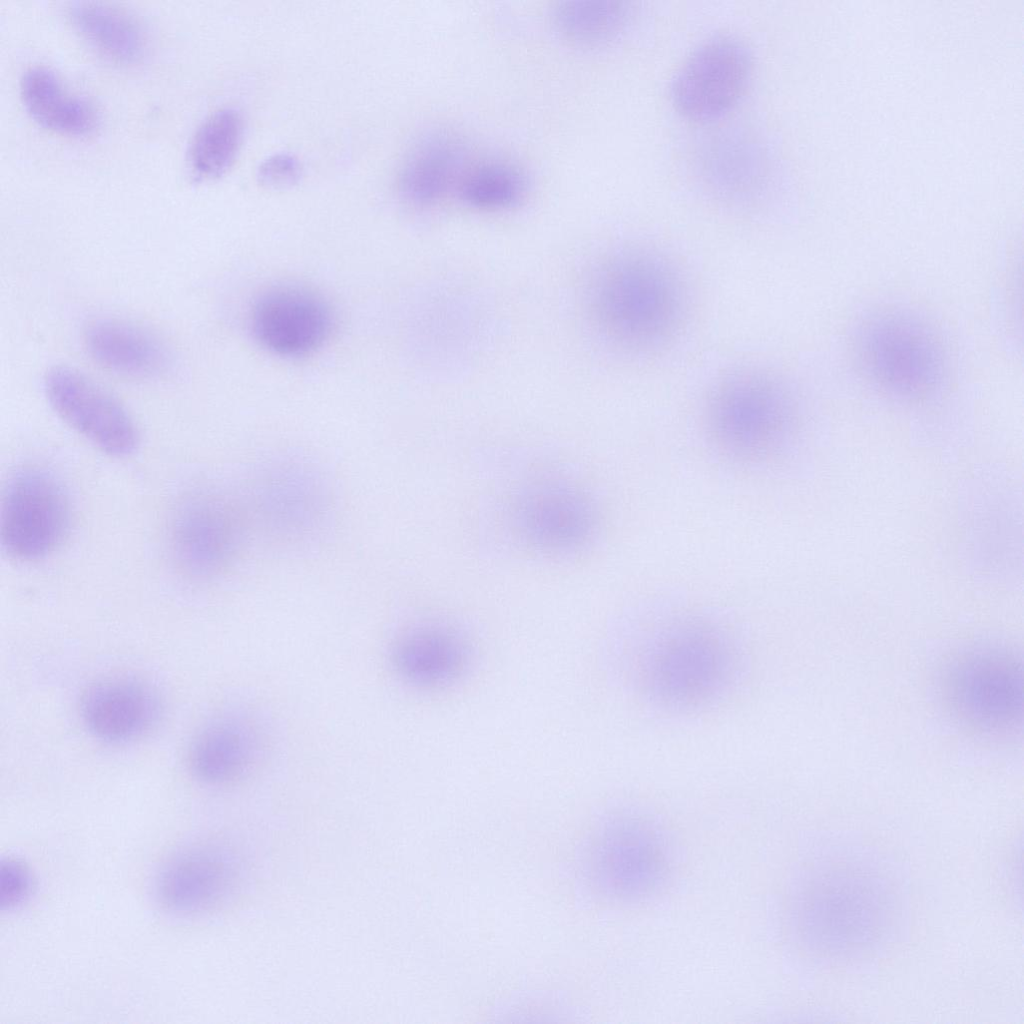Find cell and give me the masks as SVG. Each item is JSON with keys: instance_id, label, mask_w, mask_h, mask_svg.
<instances>
[{"instance_id": "1", "label": "cell", "mask_w": 1024, "mask_h": 1024, "mask_svg": "<svg viewBox=\"0 0 1024 1024\" xmlns=\"http://www.w3.org/2000/svg\"><path fill=\"white\" fill-rule=\"evenodd\" d=\"M887 879L870 868L839 863L822 869L800 890L796 928L822 954L852 956L884 944L895 927L898 901Z\"/></svg>"}, {"instance_id": "2", "label": "cell", "mask_w": 1024, "mask_h": 1024, "mask_svg": "<svg viewBox=\"0 0 1024 1024\" xmlns=\"http://www.w3.org/2000/svg\"><path fill=\"white\" fill-rule=\"evenodd\" d=\"M600 324L616 341L630 348H650L675 331L683 314V294L673 272L643 253L613 260L595 288Z\"/></svg>"}, {"instance_id": "3", "label": "cell", "mask_w": 1024, "mask_h": 1024, "mask_svg": "<svg viewBox=\"0 0 1024 1024\" xmlns=\"http://www.w3.org/2000/svg\"><path fill=\"white\" fill-rule=\"evenodd\" d=\"M854 356L866 380L898 400L933 395L945 374L942 345L926 323L902 311L865 318L853 338Z\"/></svg>"}, {"instance_id": "4", "label": "cell", "mask_w": 1024, "mask_h": 1024, "mask_svg": "<svg viewBox=\"0 0 1024 1024\" xmlns=\"http://www.w3.org/2000/svg\"><path fill=\"white\" fill-rule=\"evenodd\" d=\"M941 692L955 720L979 736L1004 738L1022 727V661L1005 646L976 644L957 652L941 675Z\"/></svg>"}, {"instance_id": "5", "label": "cell", "mask_w": 1024, "mask_h": 1024, "mask_svg": "<svg viewBox=\"0 0 1024 1024\" xmlns=\"http://www.w3.org/2000/svg\"><path fill=\"white\" fill-rule=\"evenodd\" d=\"M713 628L686 622L660 633L644 652L642 678L655 700L690 707L718 692L729 677L731 653Z\"/></svg>"}, {"instance_id": "6", "label": "cell", "mask_w": 1024, "mask_h": 1024, "mask_svg": "<svg viewBox=\"0 0 1024 1024\" xmlns=\"http://www.w3.org/2000/svg\"><path fill=\"white\" fill-rule=\"evenodd\" d=\"M244 500L251 527L270 540L299 544L316 536L331 513L332 496L322 473L298 458L263 464Z\"/></svg>"}, {"instance_id": "7", "label": "cell", "mask_w": 1024, "mask_h": 1024, "mask_svg": "<svg viewBox=\"0 0 1024 1024\" xmlns=\"http://www.w3.org/2000/svg\"><path fill=\"white\" fill-rule=\"evenodd\" d=\"M251 529L244 502L205 489L182 499L168 524V549L175 567L195 581L226 571L240 555Z\"/></svg>"}, {"instance_id": "8", "label": "cell", "mask_w": 1024, "mask_h": 1024, "mask_svg": "<svg viewBox=\"0 0 1024 1024\" xmlns=\"http://www.w3.org/2000/svg\"><path fill=\"white\" fill-rule=\"evenodd\" d=\"M708 417L719 444L733 455L755 458L784 440L793 408L780 384L760 374L733 375L712 393Z\"/></svg>"}, {"instance_id": "9", "label": "cell", "mask_w": 1024, "mask_h": 1024, "mask_svg": "<svg viewBox=\"0 0 1024 1024\" xmlns=\"http://www.w3.org/2000/svg\"><path fill=\"white\" fill-rule=\"evenodd\" d=\"M70 523V500L54 473L28 466L9 478L2 497L0 534L11 558L34 562L48 557L63 543Z\"/></svg>"}, {"instance_id": "10", "label": "cell", "mask_w": 1024, "mask_h": 1024, "mask_svg": "<svg viewBox=\"0 0 1024 1024\" xmlns=\"http://www.w3.org/2000/svg\"><path fill=\"white\" fill-rule=\"evenodd\" d=\"M669 870L664 837L640 818L607 822L592 843V880L601 893L614 900L636 902L651 897L663 887Z\"/></svg>"}, {"instance_id": "11", "label": "cell", "mask_w": 1024, "mask_h": 1024, "mask_svg": "<svg viewBox=\"0 0 1024 1024\" xmlns=\"http://www.w3.org/2000/svg\"><path fill=\"white\" fill-rule=\"evenodd\" d=\"M753 71L748 46L733 35H716L699 44L672 79L677 111L696 122L725 116L745 94Z\"/></svg>"}, {"instance_id": "12", "label": "cell", "mask_w": 1024, "mask_h": 1024, "mask_svg": "<svg viewBox=\"0 0 1024 1024\" xmlns=\"http://www.w3.org/2000/svg\"><path fill=\"white\" fill-rule=\"evenodd\" d=\"M43 387L53 411L99 450L113 457H127L137 450L140 435L132 416L93 379L57 365L45 373Z\"/></svg>"}, {"instance_id": "13", "label": "cell", "mask_w": 1024, "mask_h": 1024, "mask_svg": "<svg viewBox=\"0 0 1024 1024\" xmlns=\"http://www.w3.org/2000/svg\"><path fill=\"white\" fill-rule=\"evenodd\" d=\"M241 864L226 845L201 842L168 857L154 879V897L161 909L178 917L210 913L232 896Z\"/></svg>"}, {"instance_id": "14", "label": "cell", "mask_w": 1024, "mask_h": 1024, "mask_svg": "<svg viewBox=\"0 0 1024 1024\" xmlns=\"http://www.w3.org/2000/svg\"><path fill=\"white\" fill-rule=\"evenodd\" d=\"M257 341L274 354L300 357L319 348L332 327L329 306L317 294L294 286L269 289L251 310Z\"/></svg>"}, {"instance_id": "15", "label": "cell", "mask_w": 1024, "mask_h": 1024, "mask_svg": "<svg viewBox=\"0 0 1024 1024\" xmlns=\"http://www.w3.org/2000/svg\"><path fill=\"white\" fill-rule=\"evenodd\" d=\"M154 687L132 676L105 677L90 684L80 700L86 729L98 740L127 744L151 732L162 716Z\"/></svg>"}, {"instance_id": "16", "label": "cell", "mask_w": 1024, "mask_h": 1024, "mask_svg": "<svg viewBox=\"0 0 1024 1024\" xmlns=\"http://www.w3.org/2000/svg\"><path fill=\"white\" fill-rule=\"evenodd\" d=\"M522 535L535 548L553 553L574 551L592 536L596 514L581 491L545 484L526 491L516 505Z\"/></svg>"}, {"instance_id": "17", "label": "cell", "mask_w": 1024, "mask_h": 1024, "mask_svg": "<svg viewBox=\"0 0 1024 1024\" xmlns=\"http://www.w3.org/2000/svg\"><path fill=\"white\" fill-rule=\"evenodd\" d=\"M466 149L454 133L434 130L419 137L405 154L397 190L406 203L430 207L455 192L465 171Z\"/></svg>"}, {"instance_id": "18", "label": "cell", "mask_w": 1024, "mask_h": 1024, "mask_svg": "<svg viewBox=\"0 0 1024 1024\" xmlns=\"http://www.w3.org/2000/svg\"><path fill=\"white\" fill-rule=\"evenodd\" d=\"M90 358L104 369L134 378H155L168 372L172 356L154 333L117 318L89 321L82 334Z\"/></svg>"}, {"instance_id": "19", "label": "cell", "mask_w": 1024, "mask_h": 1024, "mask_svg": "<svg viewBox=\"0 0 1024 1024\" xmlns=\"http://www.w3.org/2000/svg\"><path fill=\"white\" fill-rule=\"evenodd\" d=\"M255 752L256 736L248 721L235 714H223L196 733L187 761L197 780L224 785L247 771Z\"/></svg>"}, {"instance_id": "20", "label": "cell", "mask_w": 1024, "mask_h": 1024, "mask_svg": "<svg viewBox=\"0 0 1024 1024\" xmlns=\"http://www.w3.org/2000/svg\"><path fill=\"white\" fill-rule=\"evenodd\" d=\"M67 14L80 37L106 60L132 65L146 55L147 31L129 10L107 2L78 1Z\"/></svg>"}, {"instance_id": "21", "label": "cell", "mask_w": 1024, "mask_h": 1024, "mask_svg": "<svg viewBox=\"0 0 1024 1024\" xmlns=\"http://www.w3.org/2000/svg\"><path fill=\"white\" fill-rule=\"evenodd\" d=\"M21 101L30 117L42 127L72 136L91 133L97 126L94 105L71 93L59 76L46 66H32L22 74Z\"/></svg>"}, {"instance_id": "22", "label": "cell", "mask_w": 1024, "mask_h": 1024, "mask_svg": "<svg viewBox=\"0 0 1024 1024\" xmlns=\"http://www.w3.org/2000/svg\"><path fill=\"white\" fill-rule=\"evenodd\" d=\"M702 172L712 191L733 201H748L766 187L764 151L741 134H721L705 148Z\"/></svg>"}, {"instance_id": "23", "label": "cell", "mask_w": 1024, "mask_h": 1024, "mask_svg": "<svg viewBox=\"0 0 1024 1024\" xmlns=\"http://www.w3.org/2000/svg\"><path fill=\"white\" fill-rule=\"evenodd\" d=\"M466 649L453 633L425 627L402 636L392 651L398 673L407 681L434 686L455 678L464 668Z\"/></svg>"}, {"instance_id": "24", "label": "cell", "mask_w": 1024, "mask_h": 1024, "mask_svg": "<svg viewBox=\"0 0 1024 1024\" xmlns=\"http://www.w3.org/2000/svg\"><path fill=\"white\" fill-rule=\"evenodd\" d=\"M634 17V4L622 0H563L551 10L552 24L560 37L586 48H601L620 40Z\"/></svg>"}, {"instance_id": "25", "label": "cell", "mask_w": 1024, "mask_h": 1024, "mask_svg": "<svg viewBox=\"0 0 1024 1024\" xmlns=\"http://www.w3.org/2000/svg\"><path fill=\"white\" fill-rule=\"evenodd\" d=\"M243 135L240 112L223 107L211 113L193 135L189 149V163L199 179H214L223 175L233 164Z\"/></svg>"}, {"instance_id": "26", "label": "cell", "mask_w": 1024, "mask_h": 1024, "mask_svg": "<svg viewBox=\"0 0 1024 1024\" xmlns=\"http://www.w3.org/2000/svg\"><path fill=\"white\" fill-rule=\"evenodd\" d=\"M528 185V178L519 166L494 158L468 164L456 193L472 207L498 210L519 203Z\"/></svg>"}, {"instance_id": "27", "label": "cell", "mask_w": 1024, "mask_h": 1024, "mask_svg": "<svg viewBox=\"0 0 1024 1024\" xmlns=\"http://www.w3.org/2000/svg\"><path fill=\"white\" fill-rule=\"evenodd\" d=\"M34 879L29 868L20 860L7 858L0 865L1 910H14L32 895Z\"/></svg>"}, {"instance_id": "28", "label": "cell", "mask_w": 1024, "mask_h": 1024, "mask_svg": "<svg viewBox=\"0 0 1024 1024\" xmlns=\"http://www.w3.org/2000/svg\"><path fill=\"white\" fill-rule=\"evenodd\" d=\"M301 175V166L296 157L288 153H277L265 159L257 170L260 184L269 188H287L296 184Z\"/></svg>"}]
</instances>
